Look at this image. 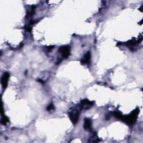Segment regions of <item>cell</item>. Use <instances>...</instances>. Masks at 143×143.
Segmentation results:
<instances>
[{
	"instance_id": "8",
	"label": "cell",
	"mask_w": 143,
	"mask_h": 143,
	"mask_svg": "<svg viewBox=\"0 0 143 143\" xmlns=\"http://www.w3.org/2000/svg\"><path fill=\"white\" fill-rule=\"evenodd\" d=\"M100 140H99V139H98V137H97V135H93L92 139H90V140H89L90 142H98Z\"/></svg>"
},
{
	"instance_id": "1",
	"label": "cell",
	"mask_w": 143,
	"mask_h": 143,
	"mask_svg": "<svg viewBox=\"0 0 143 143\" xmlns=\"http://www.w3.org/2000/svg\"><path fill=\"white\" fill-rule=\"evenodd\" d=\"M138 114H139V110L136 109L134 111L132 112L129 116L126 117L123 116L122 120L125 121L126 123H128L129 125L133 124L137 119V115H138Z\"/></svg>"
},
{
	"instance_id": "9",
	"label": "cell",
	"mask_w": 143,
	"mask_h": 143,
	"mask_svg": "<svg viewBox=\"0 0 143 143\" xmlns=\"http://www.w3.org/2000/svg\"><path fill=\"white\" fill-rule=\"evenodd\" d=\"M54 109V106L53 105V103H51L50 105H49L48 107H47V110L48 111H51L52 110H53Z\"/></svg>"
},
{
	"instance_id": "5",
	"label": "cell",
	"mask_w": 143,
	"mask_h": 143,
	"mask_svg": "<svg viewBox=\"0 0 143 143\" xmlns=\"http://www.w3.org/2000/svg\"><path fill=\"white\" fill-rule=\"evenodd\" d=\"M84 128L86 130H91L92 128V121L89 119H84Z\"/></svg>"
},
{
	"instance_id": "4",
	"label": "cell",
	"mask_w": 143,
	"mask_h": 143,
	"mask_svg": "<svg viewBox=\"0 0 143 143\" xmlns=\"http://www.w3.org/2000/svg\"><path fill=\"white\" fill-rule=\"evenodd\" d=\"M10 77V74L7 72L5 73L1 78V84L3 88L5 89L7 86L8 81Z\"/></svg>"
},
{
	"instance_id": "3",
	"label": "cell",
	"mask_w": 143,
	"mask_h": 143,
	"mask_svg": "<svg viewBox=\"0 0 143 143\" xmlns=\"http://www.w3.org/2000/svg\"><path fill=\"white\" fill-rule=\"evenodd\" d=\"M69 118L71 121L72 122L74 125H75L77 123L79 116V114L78 111L70 112V113L69 114Z\"/></svg>"
},
{
	"instance_id": "7",
	"label": "cell",
	"mask_w": 143,
	"mask_h": 143,
	"mask_svg": "<svg viewBox=\"0 0 143 143\" xmlns=\"http://www.w3.org/2000/svg\"><path fill=\"white\" fill-rule=\"evenodd\" d=\"M1 123L2 125H6L7 123L9 122V119H8V118L5 116H3L2 117V119H1Z\"/></svg>"
},
{
	"instance_id": "6",
	"label": "cell",
	"mask_w": 143,
	"mask_h": 143,
	"mask_svg": "<svg viewBox=\"0 0 143 143\" xmlns=\"http://www.w3.org/2000/svg\"><path fill=\"white\" fill-rule=\"evenodd\" d=\"M90 60H91V54L90 52H88L85 55L84 57H83V58L81 60V62L83 63V64H89L90 63Z\"/></svg>"
},
{
	"instance_id": "2",
	"label": "cell",
	"mask_w": 143,
	"mask_h": 143,
	"mask_svg": "<svg viewBox=\"0 0 143 143\" xmlns=\"http://www.w3.org/2000/svg\"><path fill=\"white\" fill-rule=\"evenodd\" d=\"M70 49L69 46H64L60 47L59 49V52L62 54L63 57L67 59L70 55Z\"/></svg>"
}]
</instances>
